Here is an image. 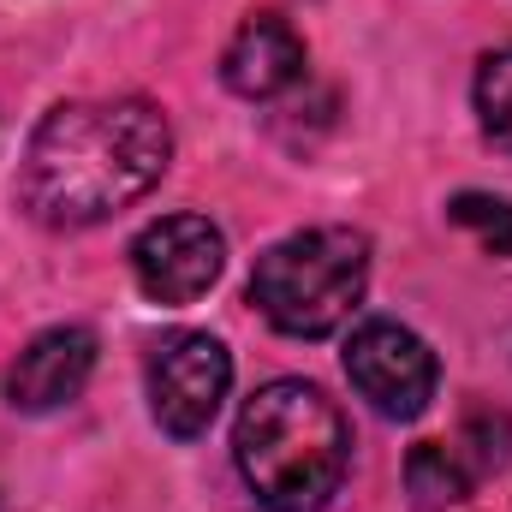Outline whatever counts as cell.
<instances>
[{"label":"cell","instance_id":"5b68a950","mask_svg":"<svg viewBox=\"0 0 512 512\" xmlns=\"http://www.w3.org/2000/svg\"><path fill=\"white\" fill-rule=\"evenodd\" d=\"M346 376L352 387L393 423H411L435 399V352L405 328V322H358L346 340Z\"/></svg>","mask_w":512,"mask_h":512},{"label":"cell","instance_id":"7c38bea8","mask_svg":"<svg viewBox=\"0 0 512 512\" xmlns=\"http://www.w3.org/2000/svg\"><path fill=\"white\" fill-rule=\"evenodd\" d=\"M453 453H459V465L471 477H495L512 459V417H501V411H471V423H465V435H459Z\"/></svg>","mask_w":512,"mask_h":512},{"label":"cell","instance_id":"3957f363","mask_svg":"<svg viewBox=\"0 0 512 512\" xmlns=\"http://www.w3.org/2000/svg\"><path fill=\"white\" fill-rule=\"evenodd\" d=\"M370 239L352 227H304L256 256L251 304L286 340H328L364 304Z\"/></svg>","mask_w":512,"mask_h":512},{"label":"cell","instance_id":"9c48e42d","mask_svg":"<svg viewBox=\"0 0 512 512\" xmlns=\"http://www.w3.org/2000/svg\"><path fill=\"white\" fill-rule=\"evenodd\" d=\"M405 483H411V495H417L423 512H453V507H465V495H471V471H465L459 453L441 447V441H423V447L411 453Z\"/></svg>","mask_w":512,"mask_h":512},{"label":"cell","instance_id":"8992f818","mask_svg":"<svg viewBox=\"0 0 512 512\" xmlns=\"http://www.w3.org/2000/svg\"><path fill=\"white\" fill-rule=\"evenodd\" d=\"M227 268V239L203 215H161L131 239V274L143 298L155 304H191L203 298Z\"/></svg>","mask_w":512,"mask_h":512},{"label":"cell","instance_id":"8fae6325","mask_svg":"<svg viewBox=\"0 0 512 512\" xmlns=\"http://www.w3.org/2000/svg\"><path fill=\"white\" fill-rule=\"evenodd\" d=\"M447 221L465 227L489 256H512V203L507 197H489V191H459L447 203Z\"/></svg>","mask_w":512,"mask_h":512},{"label":"cell","instance_id":"ba28073f","mask_svg":"<svg viewBox=\"0 0 512 512\" xmlns=\"http://www.w3.org/2000/svg\"><path fill=\"white\" fill-rule=\"evenodd\" d=\"M221 78H227V90L245 96V102H268V96L292 90V84L304 78V42H298V30H292L286 18H274V12L245 18V24L233 30L227 54H221Z\"/></svg>","mask_w":512,"mask_h":512},{"label":"cell","instance_id":"30bf717a","mask_svg":"<svg viewBox=\"0 0 512 512\" xmlns=\"http://www.w3.org/2000/svg\"><path fill=\"white\" fill-rule=\"evenodd\" d=\"M477 120H483V137L512 155V42L477 66Z\"/></svg>","mask_w":512,"mask_h":512},{"label":"cell","instance_id":"6da1fadb","mask_svg":"<svg viewBox=\"0 0 512 512\" xmlns=\"http://www.w3.org/2000/svg\"><path fill=\"white\" fill-rule=\"evenodd\" d=\"M173 161L167 114L143 96L60 102L30 131L18 161V203L54 233L114 221L143 191L161 185Z\"/></svg>","mask_w":512,"mask_h":512},{"label":"cell","instance_id":"7a4b0ae2","mask_svg":"<svg viewBox=\"0 0 512 512\" xmlns=\"http://www.w3.org/2000/svg\"><path fill=\"white\" fill-rule=\"evenodd\" d=\"M233 459L256 507L322 512L346 483L352 435H346L340 405L316 382L280 376L245 399L239 429H233Z\"/></svg>","mask_w":512,"mask_h":512},{"label":"cell","instance_id":"277c9868","mask_svg":"<svg viewBox=\"0 0 512 512\" xmlns=\"http://www.w3.org/2000/svg\"><path fill=\"white\" fill-rule=\"evenodd\" d=\"M227 387H233V358L215 334H197V328L167 334L149 358V411L179 441H197L215 423Z\"/></svg>","mask_w":512,"mask_h":512},{"label":"cell","instance_id":"52a82bcc","mask_svg":"<svg viewBox=\"0 0 512 512\" xmlns=\"http://www.w3.org/2000/svg\"><path fill=\"white\" fill-rule=\"evenodd\" d=\"M90 376H96V334L90 328H48L6 370V405L30 411V417L60 411L84 393Z\"/></svg>","mask_w":512,"mask_h":512}]
</instances>
